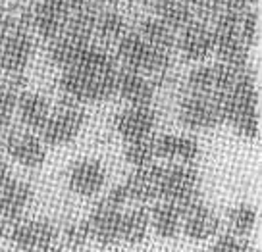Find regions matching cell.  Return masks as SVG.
<instances>
[{
  "mask_svg": "<svg viewBox=\"0 0 262 252\" xmlns=\"http://www.w3.org/2000/svg\"><path fill=\"white\" fill-rule=\"evenodd\" d=\"M118 62L106 50L91 42L77 62L62 70L60 89L74 102H104L114 97Z\"/></svg>",
  "mask_w": 262,
  "mask_h": 252,
  "instance_id": "obj_1",
  "label": "cell"
},
{
  "mask_svg": "<svg viewBox=\"0 0 262 252\" xmlns=\"http://www.w3.org/2000/svg\"><path fill=\"white\" fill-rule=\"evenodd\" d=\"M222 120L229 123L241 137L254 139L258 135V93L254 75L241 67L233 85L218 97Z\"/></svg>",
  "mask_w": 262,
  "mask_h": 252,
  "instance_id": "obj_2",
  "label": "cell"
},
{
  "mask_svg": "<svg viewBox=\"0 0 262 252\" xmlns=\"http://www.w3.org/2000/svg\"><path fill=\"white\" fill-rule=\"evenodd\" d=\"M170 54L145 42L137 33H125L118 41V60L125 70L143 75H160L170 67Z\"/></svg>",
  "mask_w": 262,
  "mask_h": 252,
  "instance_id": "obj_3",
  "label": "cell"
},
{
  "mask_svg": "<svg viewBox=\"0 0 262 252\" xmlns=\"http://www.w3.org/2000/svg\"><path fill=\"white\" fill-rule=\"evenodd\" d=\"M214 52L222 64L245 67L247 49L239 37V12H220L214 19Z\"/></svg>",
  "mask_w": 262,
  "mask_h": 252,
  "instance_id": "obj_4",
  "label": "cell"
},
{
  "mask_svg": "<svg viewBox=\"0 0 262 252\" xmlns=\"http://www.w3.org/2000/svg\"><path fill=\"white\" fill-rule=\"evenodd\" d=\"M199 198V173L185 164L160 166L158 200L178 204L183 208L191 200Z\"/></svg>",
  "mask_w": 262,
  "mask_h": 252,
  "instance_id": "obj_5",
  "label": "cell"
},
{
  "mask_svg": "<svg viewBox=\"0 0 262 252\" xmlns=\"http://www.w3.org/2000/svg\"><path fill=\"white\" fill-rule=\"evenodd\" d=\"M83 123L85 112L77 102L66 98V102H62L56 110H50L49 120L41 127V141L50 147H64L77 139Z\"/></svg>",
  "mask_w": 262,
  "mask_h": 252,
  "instance_id": "obj_6",
  "label": "cell"
},
{
  "mask_svg": "<svg viewBox=\"0 0 262 252\" xmlns=\"http://www.w3.org/2000/svg\"><path fill=\"white\" fill-rule=\"evenodd\" d=\"M58 229L49 220L16 221L10 229V243L21 252H54Z\"/></svg>",
  "mask_w": 262,
  "mask_h": 252,
  "instance_id": "obj_7",
  "label": "cell"
},
{
  "mask_svg": "<svg viewBox=\"0 0 262 252\" xmlns=\"http://www.w3.org/2000/svg\"><path fill=\"white\" fill-rule=\"evenodd\" d=\"M178 120L183 127L193 131L212 129L220 125L222 108L218 97H206V95H191L181 98L178 108Z\"/></svg>",
  "mask_w": 262,
  "mask_h": 252,
  "instance_id": "obj_8",
  "label": "cell"
},
{
  "mask_svg": "<svg viewBox=\"0 0 262 252\" xmlns=\"http://www.w3.org/2000/svg\"><path fill=\"white\" fill-rule=\"evenodd\" d=\"M241 67H231L218 62L214 65H199L187 75V90L191 95L220 97L233 85Z\"/></svg>",
  "mask_w": 262,
  "mask_h": 252,
  "instance_id": "obj_9",
  "label": "cell"
},
{
  "mask_svg": "<svg viewBox=\"0 0 262 252\" xmlns=\"http://www.w3.org/2000/svg\"><path fill=\"white\" fill-rule=\"evenodd\" d=\"M33 50V37L25 27H17L4 41H0V70L14 79L19 77L31 62Z\"/></svg>",
  "mask_w": 262,
  "mask_h": 252,
  "instance_id": "obj_10",
  "label": "cell"
},
{
  "mask_svg": "<svg viewBox=\"0 0 262 252\" xmlns=\"http://www.w3.org/2000/svg\"><path fill=\"white\" fill-rule=\"evenodd\" d=\"M220 231V220L201 198H195L181 208V233L196 243L210 241Z\"/></svg>",
  "mask_w": 262,
  "mask_h": 252,
  "instance_id": "obj_11",
  "label": "cell"
},
{
  "mask_svg": "<svg viewBox=\"0 0 262 252\" xmlns=\"http://www.w3.org/2000/svg\"><path fill=\"white\" fill-rule=\"evenodd\" d=\"M70 10L64 0H39L29 14V24L41 39L54 41L66 29Z\"/></svg>",
  "mask_w": 262,
  "mask_h": 252,
  "instance_id": "obj_12",
  "label": "cell"
},
{
  "mask_svg": "<svg viewBox=\"0 0 262 252\" xmlns=\"http://www.w3.org/2000/svg\"><path fill=\"white\" fill-rule=\"evenodd\" d=\"M108 171L104 164L95 158H83L75 162L68 171V187L79 196H95L106 185Z\"/></svg>",
  "mask_w": 262,
  "mask_h": 252,
  "instance_id": "obj_13",
  "label": "cell"
},
{
  "mask_svg": "<svg viewBox=\"0 0 262 252\" xmlns=\"http://www.w3.org/2000/svg\"><path fill=\"white\" fill-rule=\"evenodd\" d=\"M156 112L150 106H127L114 118V129L125 143L152 137Z\"/></svg>",
  "mask_w": 262,
  "mask_h": 252,
  "instance_id": "obj_14",
  "label": "cell"
},
{
  "mask_svg": "<svg viewBox=\"0 0 262 252\" xmlns=\"http://www.w3.org/2000/svg\"><path fill=\"white\" fill-rule=\"evenodd\" d=\"M176 47L189 62H203L214 54L212 27H208L205 21L193 19L181 29L180 37L176 39Z\"/></svg>",
  "mask_w": 262,
  "mask_h": 252,
  "instance_id": "obj_15",
  "label": "cell"
},
{
  "mask_svg": "<svg viewBox=\"0 0 262 252\" xmlns=\"http://www.w3.org/2000/svg\"><path fill=\"white\" fill-rule=\"evenodd\" d=\"M122 212V208H116L104 200H100L93 208L91 216L87 218L93 243L100 244V246H114L120 243Z\"/></svg>",
  "mask_w": 262,
  "mask_h": 252,
  "instance_id": "obj_16",
  "label": "cell"
},
{
  "mask_svg": "<svg viewBox=\"0 0 262 252\" xmlns=\"http://www.w3.org/2000/svg\"><path fill=\"white\" fill-rule=\"evenodd\" d=\"M6 152L14 162L31 170L41 168L47 160L45 143L31 131H12L6 139Z\"/></svg>",
  "mask_w": 262,
  "mask_h": 252,
  "instance_id": "obj_17",
  "label": "cell"
},
{
  "mask_svg": "<svg viewBox=\"0 0 262 252\" xmlns=\"http://www.w3.org/2000/svg\"><path fill=\"white\" fill-rule=\"evenodd\" d=\"M33 200V189L25 181L10 179L0 187V223H16Z\"/></svg>",
  "mask_w": 262,
  "mask_h": 252,
  "instance_id": "obj_18",
  "label": "cell"
},
{
  "mask_svg": "<svg viewBox=\"0 0 262 252\" xmlns=\"http://www.w3.org/2000/svg\"><path fill=\"white\" fill-rule=\"evenodd\" d=\"M129 106H150L155 98V87L147 75L133 70H118L116 75V93Z\"/></svg>",
  "mask_w": 262,
  "mask_h": 252,
  "instance_id": "obj_19",
  "label": "cell"
},
{
  "mask_svg": "<svg viewBox=\"0 0 262 252\" xmlns=\"http://www.w3.org/2000/svg\"><path fill=\"white\" fill-rule=\"evenodd\" d=\"M158 181L160 166L150 164L145 168H135V171L122 183L127 202H156L158 200Z\"/></svg>",
  "mask_w": 262,
  "mask_h": 252,
  "instance_id": "obj_20",
  "label": "cell"
},
{
  "mask_svg": "<svg viewBox=\"0 0 262 252\" xmlns=\"http://www.w3.org/2000/svg\"><path fill=\"white\" fill-rule=\"evenodd\" d=\"M201 154V147L187 135H160L155 139V156L172 164L191 166Z\"/></svg>",
  "mask_w": 262,
  "mask_h": 252,
  "instance_id": "obj_21",
  "label": "cell"
},
{
  "mask_svg": "<svg viewBox=\"0 0 262 252\" xmlns=\"http://www.w3.org/2000/svg\"><path fill=\"white\" fill-rule=\"evenodd\" d=\"M16 110L17 116H19V122L27 131H41V127L50 116L49 100L39 93L19 95L16 102Z\"/></svg>",
  "mask_w": 262,
  "mask_h": 252,
  "instance_id": "obj_22",
  "label": "cell"
},
{
  "mask_svg": "<svg viewBox=\"0 0 262 252\" xmlns=\"http://www.w3.org/2000/svg\"><path fill=\"white\" fill-rule=\"evenodd\" d=\"M150 227L162 239H176L181 233V208L173 202L156 200L148 210Z\"/></svg>",
  "mask_w": 262,
  "mask_h": 252,
  "instance_id": "obj_23",
  "label": "cell"
},
{
  "mask_svg": "<svg viewBox=\"0 0 262 252\" xmlns=\"http://www.w3.org/2000/svg\"><path fill=\"white\" fill-rule=\"evenodd\" d=\"M89 44L91 41H87V39L75 37L72 33H62L50 44V60L60 70H66V67H70V65H74L77 62V58L81 56V52Z\"/></svg>",
  "mask_w": 262,
  "mask_h": 252,
  "instance_id": "obj_24",
  "label": "cell"
},
{
  "mask_svg": "<svg viewBox=\"0 0 262 252\" xmlns=\"http://www.w3.org/2000/svg\"><path fill=\"white\" fill-rule=\"evenodd\" d=\"M150 218L145 206H137L122 212V227H120V243L141 244L148 235Z\"/></svg>",
  "mask_w": 262,
  "mask_h": 252,
  "instance_id": "obj_25",
  "label": "cell"
},
{
  "mask_svg": "<svg viewBox=\"0 0 262 252\" xmlns=\"http://www.w3.org/2000/svg\"><path fill=\"white\" fill-rule=\"evenodd\" d=\"M160 21L173 31H181L185 25L195 19V14L189 4L181 0H156V16Z\"/></svg>",
  "mask_w": 262,
  "mask_h": 252,
  "instance_id": "obj_26",
  "label": "cell"
},
{
  "mask_svg": "<svg viewBox=\"0 0 262 252\" xmlns=\"http://www.w3.org/2000/svg\"><path fill=\"white\" fill-rule=\"evenodd\" d=\"M137 35L155 49L166 50V52H172L176 49V31L160 21L158 17H147L141 24Z\"/></svg>",
  "mask_w": 262,
  "mask_h": 252,
  "instance_id": "obj_27",
  "label": "cell"
},
{
  "mask_svg": "<svg viewBox=\"0 0 262 252\" xmlns=\"http://www.w3.org/2000/svg\"><path fill=\"white\" fill-rule=\"evenodd\" d=\"M93 35H97L98 39L108 42L120 41L123 35H125V19L118 12H114V10L97 12Z\"/></svg>",
  "mask_w": 262,
  "mask_h": 252,
  "instance_id": "obj_28",
  "label": "cell"
},
{
  "mask_svg": "<svg viewBox=\"0 0 262 252\" xmlns=\"http://www.w3.org/2000/svg\"><path fill=\"white\" fill-rule=\"evenodd\" d=\"M256 225V210L249 204L233 206L228 212V227L231 229V235L245 237Z\"/></svg>",
  "mask_w": 262,
  "mask_h": 252,
  "instance_id": "obj_29",
  "label": "cell"
},
{
  "mask_svg": "<svg viewBox=\"0 0 262 252\" xmlns=\"http://www.w3.org/2000/svg\"><path fill=\"white\" fill-rule=\"evenodd\" d=\"M123 158L125 162L131 164L133 168H145L155 162V139H141V141H133V143H125V150H123Z\"/></svg>",
  "mask_w": 262,
  "mask_h": 252,
  "instance_id": "obj_30",
  "label": "cell"
},
{
  "mask_svg": "<svg viewBox=\"0 0 262 252\" xmlns=\"http://www.w3.org/2000/svg\"><path fill=\"white\" fill-rule=\"evenodd\" d=\"M239 37L247 49L256 44L258 37V16L254 10H241L239 12Z\"/></svg>",
  "mask_w": 262,
  "mask_h": 252,
  "instance_id": "obj_31",
  "label": "cell"
},
{
  "mask_svg": "<svg viewBox=\"0 0 262 252\" xmlns=\"http://www.w3.org/2000/svg\"><path fill=\"white\" fill-rule=\"evenodd\" d=\"M64 241L66 244L74 246V248H79V246H85V244L93 243V237H91V229L87 220H81L77 223H72L64 229Z\"/></svg>",
  "mask_w": 262,
  "mask_h": 252,
  "instance_id": "obj_32",
  "label": "cell"
},
{
  "mask_svg": "<svg viewBox=\"0 0 262 252\" xmlns=\"http://www.w3.org/2000/svg\"><path fill=\"white\" fill-rule=\"evenodd\" d=\"M17 87L14 79L8 81V79H2L0 77V114L10 116L14 114L16 110V102H17Z\"/></svg>",
  "mask_w": 262,
  "mask_h": 252,
  "instance_id": "obj_33",
  "label": "cell"
},
{
  "mask_svg": "<svg viewBox=\"0 0 262 252\" xmlns=\"http://www.w3.org/2000/svg\"><path fill=\"white\" fill-rule=\"evenodd\" d=\"M205 252H251V250H249L247 243H243L239 237L228 233V235L218 237Z\"/></svg>",
  "mask_w": 262,
  "mask_h": 252,
  "instance_id": "obj_34",
  "label": "cell"
},
{
  "mask_svg": "<svg viewBox=\"0 0 262 252\" xmlns=\"http://www.w3.org/2000/svg\"><path fill=\"white\" fill-rule=\"evenodd\" d=\"M17 27H24V25L17 21L14 16L8 14H0V41H4L12 31H16Z\"/></svg>",
  "mask_w": 262,
  "mask_h": 252,
  "instance_id": "obj_35",
  "label": "cell"
},
{
  "mask_svg": "<svg viewBox=\"0 0 262 252\" xmlns=\"http://www.w3.org/2000/svg\"><path fill=\"white\" fill-rule=\"evenodd\" d=\"M10 179H12V175H10L8 164L4 162V160H0V187H2L6 181H10Z\"/></svg>",
  "mask_w": 262,
  "mask_h": 252,
  "instance_id": "obj_36",
  "label": "cell"
},
{
  "mask_svg": "<svg viewBox=\"0 0 262 252\" xmlns=\"http://www.w3.org/2000/svg\"><path fill=\"white\" fill-rule=\"evenodd\" d=\"M10 116H4V114H0V137L4 135V131L8 129V125H10Z\"/></svg>",
  "mask_w": 262,
  "mask_h": 252,
  "instance_id": "obj_37",
  "label": "cell"
},
{
  "mask_svg": "<svg viewBox=\"0 0 262 252\" xmlns=\"http://www.w3.org/2000/svg\"><path fill=\"white\" fill-rule=\"evenodd\" d=\"M181 2H185V4H189V6H191V4H199V6H205L208 0H181Z\"/></svg>",
  "mask_w": 262,
  "mask_h": 252,
  "instance_id": "obj_38",
  "label": "cell"
},
{
  "mask_svg": "<svg viewBox=\"0 0 262 252\" xmlns=\"http://www.w3.org/2000/svg\"><path fill=\"white\" fill-rule=\"evenodd\" d=\"M2 239H4V227H2V223H0V244H2Z\"/></svg>",
  "mask_w": 262,
  "mask_h": 252,
  "instance_id": "obj_39",
  "label": "cell"
}]
</instances>
